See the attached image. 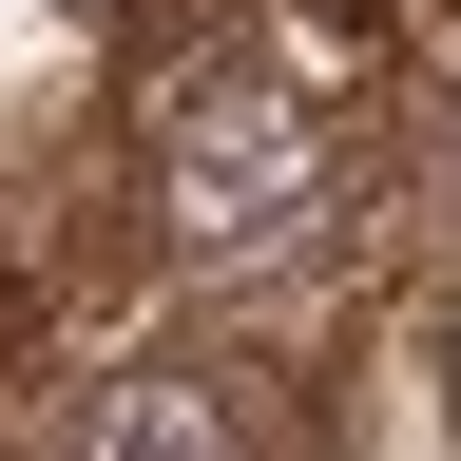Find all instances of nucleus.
Listing matches in <instances>:
<instances>
[{"instance_id": "f03ea898", "label": "nucleus", "mask_w": 461, "mask_h": 461, "mask_svg": "<svg viewBox=\"0 0 461 461\" xmlns=\"http://www.w3.org/2000/svg\"><path fill=\"white\" fill-rule=\"evenodd\" d=\"M58 461H288V403L250 366H212V346H135V366H96Z\"/></svg>"}, {"instance_id": "f257e3e1", "label": "nucleus", "mask_w": 461, "mask_h": 461, "mask_svg": "<svg viewBox=\"0 0 461 461\" xmlns=\"http://www.w3.org/2000/svg\"><path fill=\"white\" fill-rule=\"evenodd\" d=\"M154 250L212 288H288L346 250V115L288 58H193L154 96Z\"/></svg>"}, {"instance_id": "7ed1b4c3", "label": "nucleus", "mask_w": 461, "mask_h": 461, "mask_svg": "<svg viewBox=\"0 0 461 461\" xmlns=\"http://www.w3.org/2000/svg\"><path fill=\"white\" fill-rule=\"evenodd\" d=\"M442 135H461V77H442Z\"/></svg>"}]
</instances>
